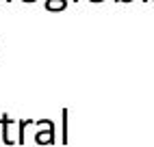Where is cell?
<instances>
[{
  "instance_id": "cell-3",
  "label": "cell",
  "mask_w": 154,
  "mask_h": 147,
  "mask_svg": "<svg viewBox=\"0 0 154 147\" xmlns=\"http://www.w3.org/2000/svg\"><path fill=\"white\" fill-rule=\"evenodd\" d=\"M46 9L48 11H65L67 0H46Z\"/></svg>"
},
{
  "instance_id": "cell-4",
  "label": "cell",
  "mask_w": 154,
  "mask_h": 147,
  "mask_svg": "<svg viewBox=\"0 0 154 147\" xmlns=\"http://www.w3.org/2000/svg\"><path fill=\"white\" fill-rule=\"evenodd\" d=\"M61 115H63V139H61V141L67 145V108L61 110Z\"/></svg>"
},
{
  "instance_id": "cell-2",
  "label": "cell",
  "mask_w": 154,
  "mask_h": 147,
  "mask_svg": "<svg viewBox=\"0 0 154 147\" xmlns=\"http://www.w3.org/2000/svg\"><path fill=\"white\" fill-rule=\"evenodd\" d=\"M54 136H57V132H54V121H50L44 130H37V132H35V143H37V145H52V143L57 141Z\"/></svg>"
},
{
  "instance_id": "cell-9",
  "label": "cell",
  "mask_w": 154,
  "mask_h": 147,
  "mask_svg": "<svg viewBox=\"0 0 154 147\" xmlns=\"http://www.w3.org/2000/svg\"><path fill=\"white\" fill-rule=\"evenodd\" d=\"M74 2H78V0H74Z\"/></svg>"
},
{
  "instance_id": "cell-8",
  "label": "cell",
  "mask_w": 154,
  "mask_h": 147,
  "mask_svg": "<svg viewBox=\"0 0 154 147\" xmlns=\"http://www.w3.org/2000/svg\"><path fill=\"white\" fill-rule=\"evenodd\" d=\"M5 2H11V0H5Z\"/></svg>"
},
{
  "instance_id": "cell-5",
  "label": "cell",
  "mask_w": 154,
  "mask_h": 147,
  "mask_svg": "<svg viewBox=\"0 0 154 147\" xmlns=\"http://www.w3.org/2000/svg\"><path fill=\"white\" fill-rule=\"evenodd\" d=\"M22 2H28L30 4V2H37V0H22Z\"/></svg>"
},
{
  "instance_id": "cell-6",
  "label": "cell",
  "mask_w": 154,
  "mask_h": 147,
  "mask_svg": "<svg viewBox=\"0 0 154 147\" xmlns=\"http://www.w3.org/2000/svg\"><path fill=\"white\" fill-rule=\"evenodd\" d=\"M89 2H104V0H89Z\"/></svg>"
},
{
  "instance_id": "cell-1",
  "label": "cell",
  "mask_w": 154,
  "mask_h": 147,
  "mask_svg": "<svg viewBox=\"0 0 154 147\" xmlns=\"http://www.w3.org/2000/svg\"><path fill=\"white\" fill-rule=\"evenodd\" d=\"M0 125H2V143L5 145H13L17 141L15 134H13V130L17 128V121L11 119L9 115H2V117H0Z\"/></svg>"
},
{
  "instance_id": "cell-7",
  "label": "cell",
  "mask_w": 154,
  "mask_h": 147,
  "mask_svg": "<svg viewBox=\"0 0 154 147\" xmlns=\"http://www.w3.org/2000/svg\"><path fill=\"white\" fill-rule=\"evenodd\" d=\"M117 2H130V0H117Z\"/></svg>"
}]
</instances>
